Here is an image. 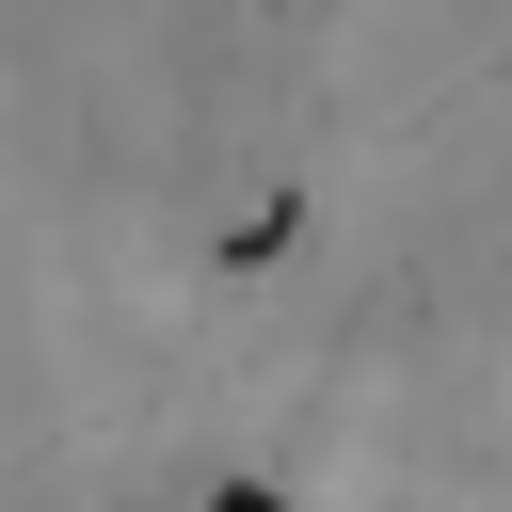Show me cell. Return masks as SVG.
I'll return each instance as SVG.
<instances>
[{
  "label": "cell",
  "instance_id": "6da1fadb",
  "mask_svg": "<svg viewBox=\"0 0 512 512\" xmlns=\"http://www.w3.org/2000/svg\"><path fill=\"white\" fill-rule=\"evenodd\" d=\"M288 240H304V208H288V192H272V208H240V224H224V272H272V256H288Z\"/></svg>",
  "mask_w": 512,
  "mask_h": 512
},
{
  "label": "cell",
  "instance_id": "7a4b0ae2",
  "mask_svg": "<svg viewBox=\"0 0 512 512\" xmlns=\"http://www.w3.org/2000/svg\"><path fill=\"white\" fill-rule=\"evenodd\" d=\"M208 512H288V496H272V480H224V496H208Z\"/></svg>",
  "mask_w": 512,
  "mask_h": 512
}]
</instances>
